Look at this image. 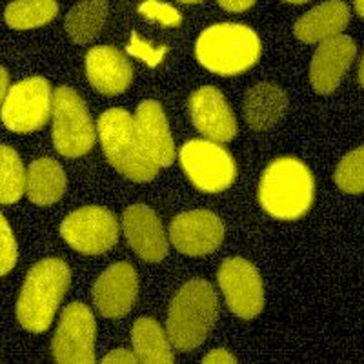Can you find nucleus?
<instances>
[{"mask_svg": "<svg viewBox=\"0 0 364 364\" xmlns=\"http://www.w3.org/2000/svg\"><path fill=\"white\" fill-rule=\"evenodd\" d=\"M315 193V181L304 162L282 157L269 162L259 182L262 210L279 220H297L306 215Z\"/></svg>", "mask_w": 364, "mask_h": 364, "instance_id": "nucleus-1", "label": "nucleus"}, {"mask_svg": "<svg viewBox=\"0 0 364 364\" xmlns=\"http://www.w3.org/2000/svg\"><path fill=\"white\" fill-rule=\"evenodd\" d=\"M70 282V268L60 259L50 257L29 269L17 302V317L22 328L33 333L48 330Z\"/></svg>", "mask_w": 364, "mask_h": 364, "instance_id": "nucleus-2", "label": "nucleus"}, {"mask_svg": "<svg viewBox=\"0 0 364 364\" xmlns=\"http://www.w3.org/2000/svg\"><path fill=\"white\" fill-rule=\"evenodd\" d=\"M217 294L203 279L182 286L168 310V337L178 352H191L206 341L217 318Z\"/></svg>", "mask_w": 364, "mask_h": 364, "instance_id": "nucleus-3", "label": "nucleus"}, {"mask_svg": "<svg viewBox=\"0 0 364 364\" xmlns=\"http://www.w3.org/2000/svg\"><path fill=\"white\" fill-rule=\"evenodd\" d=\"M261 50V41L252 28L232 22L210 26L195 44L197 60L220 77L245 73L259 60Z\"/></svg>", "mask_w": 364, "mask_h": 364, "instance_id": "nucleus-4", "label": "nucleus"}, {"mask_svg": "<svg viewBox=\"0 0 364 364\" xmlns=\"http://www.w3.org/2000/svg\"><path fill=\"white\" fill-rule=\"evenodd\" d=\"M97 132L104 155L119 173L135 182H148L157 177L161 168L151 162L142 148L132 113L122 108L104 112L97 122Z\"/></svg>", "mask_w": 364, "mask_h": 364, "instance_id": "nucleus-5", "label": "nucleus"}, {"mask_svg": "<svg viewBox=\"0 0 364 364\" xmlns=\"http://www.w3.org/2000/svg\"><path fill=\"white\" fill-rule=\"evenodd\" d=\"M53 146L64 157H82L97 141L93 119L86 104L73 87L60 86L53 97Z\"/></svg>", "mask_w": 364, "mask_h": 364, "instance_id": "nucleus-6", "label": "nucleus"}, {"mask_svg": "<svg viewBox=\"0 0 364 364\" xmlns=\"http://www.w3.org/2000/svg\"><path fill=\"white\" fill-rule=\"evenodd\" d=\"M181 166L195 188L204 193H219L237 177L235 161L219 142L193 139L181 148Z\"/></svg>", "mask_w": 364, "mask_h": 364, "instance_id": "nucleus-7", "label": "nucleus"}, {"mask_svg": "<svg viewBox=\"0 0 364 364\" xmlns=\"http://www.w3.org/2000/svg\"><path fill=\"white\" fill-rule=\"evenodd\" d=\"M53 97L50 82L42 77L13 84L2 104V122L15 133H31L53 115Z\"/></svg>", "mask_w": 364, "mask_h": 364, "instance_id": "nucleus-8", "label": "nucleus"}, {"mask_svg": "<svg viewBox=\"0 0 364 364\" xmlns=\"http://www.w3.org/2000/svg\"><path fill=\"white\" fill-rule=\"evenodd\" d=\"M97 323L93 311L82 302L64 308L60 323L51 341L53 359L58 364H93Z\"/></svg>", "mask_w": 364, "mask_h": 364, "instance_id": "nucleus-9", "label": "nucleus"}, {"mask_svg": "<svg viewBox=\"0 0 364 364\" xmlns=\"http://www.w3.org/2000/svg\"><path fill=\"white\" fill-rule=\"evenodd\" d=\"M119 223L106 208L84 206L75 210L60 224V235L73 250L86 255L108 252L119 240Z\"/></svg>", "mask_w": 364, "mask_h": 364, "instance_id": "nucleus-10", "label": "nucleus"}, {"mask_svg": "<svg viewBox=\"0 0 364 364\" xmlns=\"http://www.w3.org/2000/svg\"><path fill=\"white\" fill-rule=\"evenodd\" d=\"M219 286L233 315L253 318L264 308V288L255 266L242 257H230L219 268Z\"/></svg>", "mask_w": 364, "mask_h": 364, "instance_id": "nucleus-11", "label": "nucleus"}, {"mask_svg": "<svg viewBox=\"0 0 364 364\" xmlns=\"http://www.w3.org/2000/svg\"><path fill=\"white\" fill-rule=\"evenodd\" d=\"M168 233L177 252L203 257L213 253L223 245L224 224L213 211L191 210L175 217Z\"/></svg>", "mask_w": 364, "mask_h": 364, "instance_id": "nucleus-12", "label": "nucleus"}, {"mask_svg": "<svg viewBox=\"0 0 364 364\" xmlns=\"http://www.w3.org/2000/svg\"><path fill=\"white\" fill-rule=\"evenodd\" d=\"M139 294V277L132 264L117 262L102 272L93 286V302L102 317L120 318L132 311Z\"/></svg>", "mask_w": 364, "mask_h": 364, "instance_id": "nucleus-13", "label": "nucleus"}, {"mask_svg": "<svg viewBox=\"0 0 364 364\" xmlns=\"http://www.w3.org/2000/svg\"><path fill=\"white\" fill-rule=\"evenodd\" d=\"M191 122L206 139L219 144L230 142L237 133V120L230 104L217 87L204 86L188 100Z\"/></svg>", "mask_w": 364, "mask_h": 364, "instance_id": "nucleus-14", "label": "nucleus"}, {"mask_svg": "<svg viewBox=\"0 0 364 364\" xmlns=\"http://www.w3.org/2000/svg\"><path fill=\"white\" fill-rule=\"evenodd\" d=\"M357 55L355 42L348 35H337L317 46L310 66L311 86L321 95H328L339 87L344 73Z\"/></svg>", "mask_w": 364, "mask_h": 364, "instance_id": "nucleus-15", "label": "nucleus"}, {"mask_svg": "<svg viewBox=\"0 0 364 364\" xmlns=\"http://www.w3.org/2000/svg\"><path fill=\"white\" fill-rule=\"evenodd\" d=\"M122 232L136 255L148 262H161L168 255V239L161 219L151 208L133 204L122 215Z\"/></svg>", "mask_w": 364, "mask_h": 364, "instance_id": "nucleus-16", "label": "nucleus"}, {"mask_svg": "<svg viewBox=\"0 0 364 364\" xmlns=\"http://www.w3.org/2000/svg\"><path fill=\"white\" fill-rule=\"evenodd\" d=\"M135 128L142 148L159 168H168L175 161V146L166 113L157 100H144L139 104L135 115Z\"/></svg>", "mask_w": 364, "mask_h": 364, "instance_id": "nucleus-17", "label": "nucleus"}, {"mask_svg": "<svg viewBox=\"0 0 364 364\" xmlns=\"http://www.w3.org/2000/svg\"><path fill=\"white\" fill-rule=\"evenodd\" d=\"M84 66L90 84L102 95H119L132 84V64L112 46H99L87 51Z\"/></svg>", "mask_w": 364, "mask_h": 364, "instance_id": "nucleus-18", "label": "nucleus"}, {"mask_svg": "<svg viewBox=\"0 0 364 364\" xmlns=\"http://www.w3.org/2000/svg\"><path fill=\"white\" fill-rule=\"evenodd\" d=\"M288 108V97L275 84L259 82L245 95V119L255 132L275 128Z\"/></svg>", "mask_w": 364, "mask_h": 364, "instance_id": "nucleus-19", "label": "nucleus"}, {"mask_svg": "<svg viewBox=\"0 0 364 364\" xmlns=\"http://www.w3.org/2000/svg\"><path fill=\"white\" fill-rule=\"evenodd\" d=\"M350 21V9L341 0H330L301 17L295 24V37L306 44L328 41L346 29Z\"/></svg>", "mask_w": 364, "mask_h": 364, "instance_id": "nucleus-20", "label": "nucleus"}, {"mask_svg": "<svg viewBox=\"0 0 364 364\" xmlns=\"http://www.w3.org/2000/svg\"><path fill=\"white\" fill-rule=\"evenodd\" d=\"M68 178L63 166L50 157L37 159L28 170L26 195L37 206H50L63 199Z\"/></svg>", "mask_w": 364, "mask_h": 364, "instance_id": "nucleus-21", "label": "nucleus"}, {"mask_svg": "<svg viewBox=\"0 0 364 364\" xmlns=\"http://www.w3.org/2000/svg\"><path fill=\"white\" fill-rule=\"evenodd\" d=\"M132 343L136 357L146 364H170L175 360L168 331L151 317L136 318L132 330Z\"/></svg>", "mask_w": 364, "mask_h": 364, "instance_id": "nucleus-22", "label": "nucleus"}, {"mask_svg": "<svg viewBox=\"0 0 364 364\" xmlns=\"http://www.w3.org/2000/svg\"><path fill=\"white\" fill-rule=\"evenodd\" d=\"M108 18V0H82L66 17V33L75 44H87L99 37Z\"/></svg>", "mask_w": 364, "mask_h": 364, "instance_id": "nucleus-23", "label": "nucleus"}, {"mask_svg": "<svg viewBox=\"0 0 364 364\" xmlns=\"http://www.w3.org/2000/svg\"><path fill=\"white\" fill-rule=\"evenodd\" d=\"M57 13V0H13L6 8L4 17L9 28L24 31L50 24Z\"/></svg>", "mask_w": 364, "mask_h": 364, "instance_id": "nucleus-24", "label": "nucleus"}, {"mask_svg": "<svg viewBox=\"0 0 364 364\" xmlns=\"http://www.w3.org/2000/svg\"><path fill=\"white\" fill-rule=\"evenodd\" d=\"M2 188H0V200L2 204L9 206L21 200L28 186V173L24 170L21 157L13 148L2 146Z\"/></svg>", "mask_w": 364, "mask_h": 364, "instance_id": "nucleus-25", "label": "nucleus"}, {"mask_svg": "<svg viewBox=\"0 0 364 364\" xmlns=\"http://www.w3.org/2000/svg\"><path fill=\"white\" fill-rule=\"evenodd\" d=\"M336 184L344 193H364V146L344 155L336 170Z\"/></svg>", "mask_w": 364, "mask_h": 364, "instance_id": "nucleus-26", "label": "nucleus"}, {"mask_svg": "<svg viewBox=\"0 0 364 364\" xmlns=\"http://www.w3.org/2000/svg\"><path fill=\"white\" fill-rule=\"evenodd\" d=\"M141 15H144L149 21L159 22L168 28H178L182 24L181 13L173 8V6L166 4V2H159V0H146L139 6Z\"/></svg>", "mask_w": 364, "mask_h": 364, "instance_id": "nucleus-27", "label": "nucleus"}, {"mask_svg": "<svg viewBox=\"0 0 364 364\" xmlns=\"http://www.w3.org/2000/svg\"><path fill=\"white\" fill-rule=\"evenodd\" d=\"M0 224H2V262H0V273L8 275L18 261V246L4 215L0 217Z\"/></svg>", "mask_w": 364, "mask_h": 364, "instance_id": "nucleus-28", "label": "nucleus"}, {"mask_svg": "<svg viewBox=\"0 0 364 364\" xmlns=\"http://www.w3.org/2000/svg\"><path fill=\"white\" fill-rule=\"evenodd\" d=\"M166 51H168V48H154L149 42L141 41L136 33H132V41L128 44V53L136 58H141L142 63H146L148 66L154 68L157 64H161Z\"/></svg>", "mask_w": 364, "mask_h": 364, "instance_id": "nucleus-29", "label": "nucleus"}, {"mask_svg": "<svg viewBox=\"0 0 364 364\" xmlns=\"http://www.w3.org/2000/svg\"><path fill=\"white\" fill-rule=\"evenodd\" d=\"M203 363L206 364H232L237 363V357L233 353H230L224 348H219V350H211L208 355L203 357Z\"/></svg>", "mask_w": 364, "mask_h": 364, "instance_id": "nucleus-30", "label": "nucleus"}, {"mask_svg": "<svg viewBox=\"0 0 364 364\" xmlns=\"http://www.w3.org/2000/svg\"><path fill=\"white\" fill-rule=\"evenodd\" d=\"M102 363H124V364H129V363H139V357H136V353H132L128 352V350H113L112 353H108V355L104 357Z\"/></svg>", "mask_w": 364, "mask_h": 364, "instance_id": "nucleus-31", "label": "nucleus"}, {"mask_svg": "<svg viewBox=\"0 0 364 364\" xmlns=\"http://www.w3.org/2000/svg\"><path fill=\"white\" fill-rule=\"evenodd\" d=\"M217 2H219L220 8L233 13H242L255 4V0H217Z\"/></svg>", "mask_w": 364, "mask_h": 364, "instance_id": "nucleus-32", "label": "nucleus"}, {"mask_svg": "<svg viewBox=\"0 0 364 364\" xmlns=\"http://www.w3.org/2000/svg\"><path fill=\"white\" fill-rule=\"evenodd\" d=\"M0 77H2V87H0V97H2V100H4L6 95H8V91L11 90V87H9V75H8V70H6V68H2V71H0Z\"/></svg>", "mask_w": 364, "mask_h": 364, "instance_id": "nucleus-33", "label": "nucleus"}, {"mask_svg": "<svg viewBox=\"0 0 364 364\" xmlns=\"http://www.w3.org/2000/svg\"><path fill=\"white\" fill-rule=\"evenodd\" d=\"M359 82H360V86L364 87V55L359 63Z\"/></svg>", "mask_w": 364, "mask_h": 364, "instance_id": "nucleus-34", "label": "nucleus"}, {"mask_svg": "<svg viewBox=\"0 0 364 364\" xmlns=\"http://www.w3.org/2000/svg\"><path fill=\"white\" fill-rule=\"evenodd\" d=\"M353 4H355L357 13H359L360 17L364 18V0H353Z\"/></svg>", "mask_w": 364, "mask_h": 364, "instance_id": "nucleus-35", "label": "nucleus"}, {"mask_svg": "<svg viewBox=\"0 0 364 364\" xmlns=\"http://www.w3.org/2000/svg\"><path fill=\"white\" fill-rule=\"evenodd\" d=\"M178 2H182V4H197L200 0H178Z\"/></svg>", "mask_w": 364, "mask_h": 364, "instance_id": "nucleus-36", "label": "nucleus"}, {"mask_svg": "<svg viewBox=\"0 0 364 364\" xmlns=\"http://www.w3.org/2000/svg\"><path fill=\"white\" fill-rule=\"evenodd\" d=\"M286 2H291V4H304L308 0H286Z\"/></svg>", "mask_w": 364, "mask_h": 364, "instance_id": "nucleus-37", "label": "nucleus"}]
</instances>
